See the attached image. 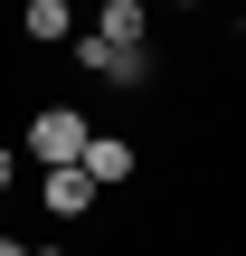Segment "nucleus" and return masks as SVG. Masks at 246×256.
I'll return each mask as SVG.
<instances>
[{
  "instance_id": "6e6552de",
  "label": "nucleus",
  "mask_w": 246,
  "mask_h": 256,
  "mask_svg": "<svg viewBox=\"0 0 246 256\" xmlns=\"http://www.w3.org/2000/svg\"><path fill=\"white\" fill-rule=\"evenodd\" d=\"M0 256H28V247H19V238H0Z\"/></svg>"
},
{
  "instance_id": "9b49d317",
  "label": "nucleus",
  "mask_w": 246,
  "mask_h": 256,
  "mask_svg": "<svg viewBox=\"0 0 246 256\" xmlns=\"http://www.w3.org/2000/svg\"><path fill=\"white\" fill-rule=\"evenodd\" d=\"M66 10H76V0H66Z\"/></svg>"
},
{
  "instance_id": "39448f33",
  "label": "nucleus",
  "mask_w": 246,
  "mask_h": 256,
  "mask_svg": "<svg viewBox=\"0 0 246 256\" xmlns=\"http://www.w3.org/2000/svg\"><path fill=\"white\" fill-rule=\"evenodd\" d=\"M38 200H47V218H85V209H95V200H104V190H95V180H85V171H76V162H57V171H47V180H38Z\"/></svg>"
},
{
  "instance_id": "7ed1b4c3",
  "label": "nucleus",
  "mask_w": 246,
  "mask_h": 256,
  "mask_svg": "<svg viewBox=\"0 0 246 256\" xmlns=\"http://www.w3.org/2000/svg\"><path fill=\"white\" fill-rule=\"evenodd\" d=\"M76 171H85L95 190H123V180L142 171V142H133V133H104V124H95V133H85V152H76Z\"/></svg>"
},
{
  "instance_id": "f03ea898",
  "label": "nucleus",
  "mask_w": 246,
  "mask_h": 256,
  "mask_svg": "<svg viewBox=\"0 0 246 256\" xmlns=\"http://www.w3.org/2000/svg\"><path fill=\"white\" fill-rule=\"evenodd\" d=\"M76 66H85L95 86H114V95H142V86L161 76L152 48H104V38H76Z\"/></svg>"
},
{
  "instance_id": "20e7f679",
  "label": "nucleus",
  "mask_w": 246,
  "mask_h": 256,
  "mask_svg": "<svg viewBox=\"0 0 246 256\" xmlns=\"http://www.w3.org/2000/svg\"><path fill=\"white\" fill-rule=\"evenodd\" d=\"M104 48H152V0H95V28Z\"/></svg>"
},
{
  "instance_id": "1a4fd4ad",
  "label": "nucleus",
  "mask_w": 246,
  "mask_h": 256,
  "mask_svg": "<svg viewBox=\"0 0 246 256\" xmlns=\"http://www.w3.org/2000/svg\"><path fill=\"white\" fill-rule=\"evenodd\" d=\"M171 10H209V0H171Z\"/></svg>"
},
{
  "instance_id": "9d476101",
  "label": "nucleus",
  "mask_w": 246,
  "mask_h": 256,
  "mask_svg": "<svg viewBox=\"0 0 246 256\" xmlns=\"http://www.w3.org/2000/svg\"><path fill=\"white\" fill-rule=\"evenodd\" d=\"M28 256H66V247H28Z\"/></svg>"
},
{
  "instance_id": "423d86ee",
  "label": "nucleus",
  "mask_w": 246,
  "mask_h": 256,
  "mask_svg": "<svg viewBox=\"0 0 246 256\" xmlns=\"http://www.w3.org/2000/svg\"><path fill=\"white\" fill-rule=\"evenodd\" d=\"M19 38H28V48H66V38H76V10H66V0H28V10H19Z\"/></svg>"
},
{
  "instance_id": "0eeeda50",
  "label": "nucleus",
  "mask_w": 246,
  "mask_h": 256,
  "mask_svg": "<svg viewBox=\"0 0 246 256\" xmlns=\"http://www.w3.org/2000/svg\"><path fill=\"white\" fill-rule=\"evenodd\" d=\"M9 180H19V152H9V142H0V200H9Z\"/></svg>"
},
{
  "instance_id": "f257e3e1",
  "label": "nucleus",
  "mask_w": 246,
  "mask_h": 256,
  "mask_svg": "<svg viewBox=\"0 0 246 256\" xmlns=\"http://www.w3.org/2000/svg\"><path fill=\"white\" fill-rule=\"evenodd\" d=\"M85 133H95V124H85L76 104H38V114H28V133H19V152H28L38 171H57V162H76V152H85Z\"/></svg>"
}]
</instances>
